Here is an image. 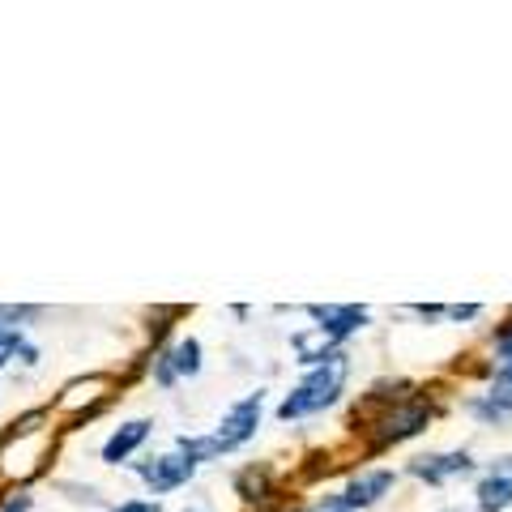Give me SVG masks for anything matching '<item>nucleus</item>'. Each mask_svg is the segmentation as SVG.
Masks as SVG:
<instances>
[{
    "mask_svg": "<svg viewBox=\"0 0 512 512\" xmlns=\"http://www.w3.org/2000/svg\"><path fill=\"white\" fill-rule=\"evenodd\" d=\"M346 372H350V359L342 355V350H338V355H329L325 363H316L312 372L303 376L291 393H286V402L278 406V419L295 423V419H308V414L329 410L342 397V389H346Z\"/></svg>",
    "mask_w": 512,
    "mask_h": 512,
    "instance_id": "nucleus-1",
    "label": "nucleus"
},
{
    "mask_svg": "<svg viewBox=\"0 0 512 512\" xmlns=\"http://www.w3.org/2000/svg\"><path fill=\"white\" fill-rule=\"evenodd\" d=\"M154 380L163 384V389H171V384L180 380V376H175V363H171V350H163V355L154 359Z\"/></svg>",
    "mask_w": 512,
    "mask_h": 512,
    "instance_id": "nucleus-13",
    "label": "nucleus"
},
{
    "mask_svg": "<svg viewBox=\"0 0 512 512\" xmlns=\"http://www.w3.org/2000/svg\"><path fill=\"white\" fill-rule=\"evenodd\" d=\"M431 423V402H419V397H402L393 410H384L380 419L372 423V448H389V444H402L410 436Z\"/></svg>",
    "mask_w": 512,
    "mask_h": 512,
    "instance_id": "nucleus-2",
    "label": "nucleus"
},
{
    "mask_svg": "<svg viewBox=\"0 0 512 512\" xmlns=\"http://www.w3.org/2000/svg\"><path fill=\"white\" fill-rule=\"evenodd\" d=\"M478 508L483 512H504L512 508V457H500L478 483Z\"/></svg>",
    "mask_w": 512,
    "mask_h": 512,
    "instance_id": "nucleus-9",
    "label": "nucleus"
},
{
    "mask_svg": "<svg viewBox=\"0 0 512 512\" xmlns=\"http://www.w3.org/2000/svg\"><path fill=\"white\" fill-rule=\"evenodd\" d=\"M495 350H500L504 359H512V320H508V325H504L500 333H495Z\"/></svg>",
    "mask_w": 512,
    "mask_h": 512,
    "instance_id": "nucleus-15",
    "label": "nucleus"
},
{
    "mask_svg": "<svg viewBox=\"0 0 512 512\" xmlns=\"http://www.w3.org/2000/svg\"><path fill=\"white\" fill-rule=\"evenodd\" d=\"M410 474L423 478V483H431V487H440V483H448V478L474 474V457L470 453H431V457L410 461Z\"/></svg>",
    "mask_w": 512,
    "mask_h": 512,
    "instance_id": "nucleus-7",
    "label": "nucleus"
},
{
    "mask_svg": "<svg viewBox=\"0 0 512 512\" xmlns=\"http://www.w3.org/2000/svg\"><path fill=\"white\" fill-rule=\"evenodd\" d=\"M308 316L333 342H342V338H350V333H359L367 325V308H359V303H346V308H338V303H312Z\"/></svg>",
    "mask_w": 512,
    "mask_h": 512,
    "instance_id": "nucleus-5",
    "label": "nucleus"
},
{
    "mask_svg": "<svg viewBox=\"0 0 512 512\" xmlns=\"http://www.w3.org/2000/svg\"><path fill=\"white\" fill-rule=\"evenodd\" d=\"M188 512H201V508H188Z\"/></svg>",
    "mask_w": 512,
    "mask_h": 512,
    "instance_id": "nucleus-20",
    "label": "nucleus"
},
{
    "mask_svg": "<svg viewBox=\"0 0 512 512\" xmlns=\"http://www.w3.org/2000/svg\"><path fill=\"white\" fill-rule=\"evenodd\" d=\"M146 436H150V423L146 419H133V423L116 427V431H111V440L103 444V461H107V466H120V461H128L141 444H146Z\"/></svg>",
    "mask_w": 512,
    "mask_h": 512,
    "instance_id": "nucleus-10",
    "label": "nucleus"
},
{
    "mask_svg": "<svg viewBox=\"0 0 512 512\" xmlns=\"http://www.w3.org/2000/svg\"><path fill=\"white\" fill-rule=\"evenodd\" d=\"M414 312H419L423 320H436V316H444L440 303H414Z\"/></svg>",
    "mask_w": 512,
    "mask_h": 512,
    "instance_id": "nucleus-18",
    "label": "nucleus"
},
{
    "mask_svg": "<svg viewBox=\"0 0 512 512\" xmlns=\"http://www.w3.org/2000/svg\"><path fill=\"white\" fill-rule=\"evenodd\" d=\"M393 483H397V474H393V470H367V474H359L342 495H333L329 504H333V508H342V512L372 508L384 491H393Z\"/></svg>",
    "mask_w": 512,
    "mask_h": 512,
    "instance_id": "nucleus-6",
    "label": "nucleus"
},
{
    "mask_svg": "<svg viewBox=\"0 0 512 512\" xmlns=\"http://www.w3.org/2000/svg\"><path fill=\"white\" fill-rule=\"evenodd\" d=\"M116 512H163V508H158L154 500H128V504H120Z\"/></svg>",
    "mask_w": 512,
    "mask_h": 512,
    "instance_id": "nucleus-16",
    "label": "nucleus"
},
{
    "mask_svg": "<svg viewBox=\"0 0 512 512\" xmlns=\"http://www.w3.org/2000/svg\"><path fill=\"white\" fill-rule=\"evenodd\" d=\"M478 312H483L478 303H453V308H444V316H448V320H474Z\"/></svg>",
    "mask_w": 512,
    "mask_h": 512,
    "instance_id": "nucleus-14",
    "label": "nucleus"
},
{
    "mask_svg": "<svg viewBox=\"0 0 512 512\" xmlns=\"http://www.w3.org/2000/svg\"><path fill=\"white\" fill-rule=\"evenodd\" d=\"M30 508V495L26 491H18V495H13V500L5 504V508H0V512H26Z\"/></svg>",
    "mask_w": 512,
    "mask_h": 512,
    "instance_id": "nucleus-17",
    "label": "nucleus"
},
{
    "mask_svg": "<svg viewBox=\"0 0 512 512\" xmlns=\"http://www.w3.org/2000/svg\"><path fill=\"white\" fill-rule=\"evenodd\" d=\"M316 512H342V508H333V504H329V500H325V504H320V508H316Z\"/></svg>",
    "mask_w": 512,
    "mask_h": 512,
    "instance_id": "nucleus-19",
    "label": "nucleus"
},
{
    "mask_svg": "<svg viewBox=\"0 0 512 512\" xmlns=\"http://www.w3.org/2000/svg\"><path fill=\"white\" fill-rule=\"evenodd\" d=\"M470 410H474L483 423H500V419H508V414H512V359H504V367L491 376L487 393L478 397Z\"/></svg>",
    "mask_w": 512,
    "mask_h": 512,
    "instance_id": "nucleus-8",
    "label": "nucleus"
},
{
    "mask_svg": "<svg viewBox=\"0 0 512 512\" xmlns=\"http://www.w3.org/2000/svg\"><path fill=\"white\" fill-rule=\"evenodd\" d=\"M261 410H265V393H248L244 402H235L227 414H222V423L214 431V448H218V457L222 453H235L239 444H248L256 436V423H261Z\"/></svg>",
    "mask_w": 512,
    "mask_h": 512,
    "instance_id": "nucleus-3",
    "label": "nucleus"
},
{
    "mask_svg": "<svg viewBox=\"0 0 512 512\" xmlns=\"http://www.w3.org/2000/svg\"><path fill=\"white\" fill-rule=\"evenodd\" d=\"M239 495H244V500H265L269 495V470H244L239 474Z\"/></svg>",
    "mask_w": 512,
    "mask_h": 512,
    "instance_id": "nucleus-12",
    "label": "nucleus"
},
{
    "mask_svg": "<svg viewBox=\"0 0 512 512\" xmlns=\"http://www.w3.org/2000/svg\"><path fill=\"white\" fill-rule=\"evenodd\" d=\"M171 363H175V376H197L201 372V342L197 338H184L171 346Z\"/></svg>",
    "mask_w": 512,
    "mask_h": 512,
    "instance_id": "nucleus-11",
    "label": "nucleus"
},
{
    "mask_svg": "<svg viewBox=\"0 0 512 512\" xmlns=\"http://www.w3.org/2000/svg\"><path fill=\"white\" fill-rule=\"evenodd\" d=\"M137 474H141V483H146L154 495H167L175 487H184L188 478L197 474V466L184 461L180 453H167V457H154V461H137Z\"/></svg>",
    "mask_w": 512,
    "mask_h": 512,
    "instance_id": "nucleus-4",
    "label": "nucleus"
}]
</instances>
